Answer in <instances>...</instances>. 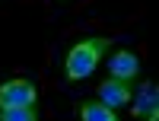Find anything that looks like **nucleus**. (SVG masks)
<instances>
[{"mask_svg": "<svg viewBox=\"0 0 159 121\" xmlns=\"http://www.w3.org/2000/svg\"><path fill=\"white\" fill-rule=\"evenodd\" d=\"M108 45H111L108 38H86V42H76L67 51V58H64L67 80H86V77H92V70H96V64H99V58L105 54Z\"/></svg>", "mask_w": 159, "mask_h": 121, "instance_id": "1", "label": "nucleus"}, {"mask_svg": "<svg viewBox=\"0 0 159 121\" xmlns=\"http://www.w3.org/2000/svg\"><path fill=\"white\" fill-rule=\"evenodd\" d=\"M38 99V89L35 83L29 80H7V83H0V109H7V105H35Z\"/></svg>", "mask_w": 159, "mask_h": 121, "instance_id": "2", "label": "nucleus"}, {"mask_svg": "<svg viewBox=\"0 0 159 121\" xmlns=\"http://www.w3.org/2000/svg\"><path fill=\"white\" fill-rule=\"evenodd\" d=\"M134 102V115L159 121V83H140V89L130 96Z\"/></svg>", "mask_w": 159, "mask_h": 121, "instance_id": "3", "label": "nucleus"}, {"mask_svg": "<svg viewBox=\"0 0 159 121\" xmlns=\"http://www.w3.org/2000/svg\"><path fill=\"white\" fill-rule=\"evenodd\" d=\"M130 86H127V80H118V77H108L105 83H99V99L105 102V105H111V109L118 112L121 105H127L130 102Z\"/></svg>", "mask_w": 159, "mask_h": 121, "instance_id": "4", "label": "nucleus"}, {"mask_svg": "<svg viewBox=\"0 0 159 121\" xmlns=\"http://www.w3.org/2000/svg\"><path fill=\"white\" fill-rule=\"evenodd\" d=\"M108 70H111V77L130 83V80L140 73V58L134 54V51H115L111 61H108Z\"/></svg>", "mask_w": 159, "mask_h": 121, "instance_id": "5", "label": "nucleus"}, {"mask_svg": "<svg viewBox=\"0 0 159 121\" xmlns=\"http://www.w3.org/2000/svg\"><path fill=\"white\" fill-rule=\"evenodd\" d=\"M80 118H83V121H115V109L105 105L102 99L83 102V105H80Z\"/></svg>", "mask_w": 159, "mask_h": 121, "instance_id": "6", "label": "nucleus"}, {"mask_svg": "<svg viewBox=\"0 0 159 121\" xmlns=\"http://www.w3.org/2000/svg\"><path fill=\"white\" fill-rule=\"evenodd\" d=\"M0 121H35V105H7L0 109Z\"/></svg>", "mask_w": 159, "mask_h": 121, "instance_id": "7", "label": "nucleus"}]
</instances>
